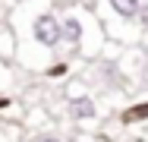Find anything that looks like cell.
<instances>
[{
	"label": "cell",
	"mask_w": 148,
	"mask_h": 142,
	"mask_svg": "<svg viewBox=\"0 0 148 142\" xmlns=\"http://www.w3.org/2000/svg\"><path fill=\"white\" fill-rule=\"evenodd\" d=\"M148 117V104H139V108H129V111L123 114V120L126 123H136V120H145Z\"/></svg>",
	"instance_id": "obj_5"
},
{
	"label": "cell",
	"mask_w": 148,
	"mask_h": 142,
	"mask_svg": "<svg viewBox=\"0 0 148 142\" xmlns=\"http://www.w3.org/2000/svg\"><path fill=\"white\" fill-rule=\"evenodd\" d=\"M38 142H63V139H54V136H44V139H38Z\"/></svg>",
	"instance_id": "obj_8"
},
{
	"label": "cell",
	"mask_w": 148,
	"mask_h": 142,
	"mask_svg": "<svg viewBox=\"0 0 148 142\" xmlns=\"http://www.w3.org/2000/svg\"><path fill=\"white\" fill-rule=\"evenodd\" d=\"M136 19L142 22V28H148V3L142 6V10H139V16H136Z\"/></svg>",
	"instance_id": "obj_6"
},
{
	"label": "cell",
	"mask_w": 148,
	"mask_h": 142,
	"mask_svg": "<svg viewBox=\"0 0 148 142\" xmlns=\"http://www.w3.org/2000/svg\"><path fill=\"white\" fill-rule=\"evenodd\" d=\"M69 114L76 120H91L98 114V108H95V101H91L88 95H79V98H69Z\"/></svg>",
	"instance_id": "obj_2"
},
{
	"label": "cell",
	"mask_w": 148,
	"mask_h": 142,
	"mask_svg": "<svg viewBox=\"0 0 148 142\" xmlns=\"http://www.w3.org/2000/svg\"><path fill=\"white\" fill-rule=\"evenodd\" d=\"M0 108H6V98H0Z\"/></svg>",
	"instance_id": "obj_9"
},
{
	"label": "cell",
	"mask_w": 148,
	"mask_h": 142,
	"mask_svg": "<svg viewBox=\"0 0 148 142\" xmlns=\"http://www.w3.org/2000/svg\"><path fill=\"white\" fill-rule=\"evenodd\" d=\"M110 6L117 10V16H123V19H136L139 10H142L139 0H110Z\"/></svg>",
	"instance_id": "obj_4"
},
{
	"label": "cell",
	"mask_w": 148,
	"mask_h": 142,
	"mask_svg": "<svg viewBox=\"0 0 148 142\" xmlns=\"http://www.w3.org/2000/svg\"><path fill=\"white\" fill-rule=\"evenodd\" d=\"M32 35H35V41L38 44H44V48H57L60 41V19L57 16H51V13H41L35 22H32Z\"/></svg>",
	"instance_id": "obj_1"
},
{
	"label": "cell",
	"mask_w": 148,
	"mask_h": 142,
	"mask_svg": "<svg viewBox=\"0 0 148 142\" xmlns=\"http://www.w3.org/2000/svg\"><path fill=\"white\" fill-rule=\"evenodd\" d=\"M60 38L66 41V44H79L82 41V22H79V16H66L63 22H60Z\"/></svg>",
	"instance_id": "obj_3"
},
{
	"label": "cell",
	"mask_w": 148,
	"mask_h": 142,
	"mask_svg": "<svg viewBox=\"0 0 148 142\" xmlns=\"http://www.w3.org/2000/svg\"><path fill=\"white\" fill-rule=\"evenodd\" d=\"M63 73H66V63H57V66L51 70V76H63Z\"/></svg>",
	"instance_id": "obj_7"
}]
</instances>
